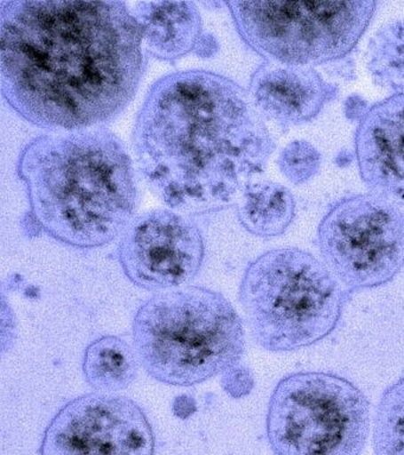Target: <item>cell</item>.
Segmentation results:
<instances>
[{
	"label": "cell",
	"mask_w": 404,
	"mask_h": 455,
	"mask_svg": "<svg viewBox=\"0 0 404 455\" xmlns=\"http://www.w3.org/2000/svg\"><path fill=\"white\" fill-rule=\"evenodd\" d=\"M242 85L214 71L165 75L137 114L138 172L169 209L209 215L236 205L276 145Z\"/></svg>",
	"instance_id": "7a4b0ae2"
},
{
	"label": "cell",
	"mask_w": 404,
	"mask_h": 455,
	"mask_svg": "<svg viewBox=\"0 0 404 455\" xmlns=\"http://www.w3.org/2000/svg\"><path fill=\"white\" fill-rule=\"evenodd\" d=\"M370 430L367 395L335 372L289 373L269 398L265 432L274 455H360Z\"/></svg>",
	"instance_id": "8992f818"
},
{
	"label": "cell",
	"mask_w": 404,
	"mask_h": 455,
	"mask_svg": "<svg viewBox=\"0 0 404 455\" xmlns=\"http://www.w3.org/2000/svg\"><path fill=\"white\" fill-rule=\"evenodd\" d=\"M150 419L137 402L90 393L63 405L44 430L40 455H154Z\"/></svg>",
	"instance_id": "9c48e42d"
},
{
	"label": "cell",
	"mask_w": 404,
	"mask_h": 455,
	"mask_svg": "<svg viewBox=\"0 0 404 455\" xmlns=\"http://www.w3.org/2000/svg\"><path fill=\"white\" fill-rule=\"evenodd\" d=\"M365 60L376 84L392 94H404V18L377 28L368 41Z\"/></svg>",
	"instance_id": "2e32d148"
},
{
	"label": "cell",
	"mask_w": 404,
	"mask_h": 455,
	"mask_svg": "<svg viewBox=\"0 0 404 455\" xmlns=\"http://www.w3.org/2000/svg\"><path fill=\"white\" fill-rule=\"evenodd\" d=\"M237 220L243 229L260 238L285 234L297 215L296 198L285 185L272 180H253L236 203Z\"/></svg>",
	"instance_id": "5bb4252c"
},
{
	"label": "cell",
	"mask_w": 404,
	"mask_h": 455,
	"mask_svg": "<svg viewBox=\"0 0 404 455\" xmlns=\"http://www.w3.org/2000/svg\"><path fill=\"white\" fill-rule=\"evenodd\" d=\"M353 156L372 194L404 205V94L368 107L354 132Z\"/></svg>",
	"instance_id": "8fae6325"
},
{
	"label": "cell",
	"mask_w": 404,
	"mask_h": 455,
	"mask_svg": "<svg viewBox=\"0 0 404 455\" xmlns=\"http://www.w3.org/2000/svg\"><path fill=\"white\" fill-rule=\"evenodd\" d=\"M375 455H404V376L383 391L374 419Z\"/></svg>",
	"instance_id": "e0dca14e"
},
{
	"label": "cell",
	"mask_w": 404,
	"mask_h": 455,
	"mask_svg": "<svg viewBox=\"0 0 404 455\" xmlns=\"http://www.w3.org/2000/svg\"><path fill=\"white\" fill-rule=\"evenodd\" d=\"M132 12L143 30L145 52L155 60L175 63L190 53L210 57L218 52L196 3L139 2Z\"/></svg>",
	"instance_id": "4fadbf2b"
},
{
	"label": "cell",
	"mask_w": 404,
	"mask_h": 455,
	"mask_svg": "<svg viewBox=\"0 0 404 455\" xmlns=\"http://www.w3.org/2000/svg\"><path fill=\"white\" fill-rule=\"evenodd\" d=\"M377 5L374 0L225 2L237 34L264 60L312 68L346 59Z\"/></svg>",
	"instance_id": "52a82bcc"
},
{
	"label": "cell",
	"mask_w": 404,
	"mask_h": 455,
	"mask_svg": "<svg viewBox=\"0 0 404 455\" xmlns=\"http://www.w3.org/2000/svg\"><path fill=\"white\" fill-rule=\"evenodd\" d=\"M322 262L347 293L392 283L404 267V212L368 191L333 203L317 228Z\"/></svg>",
	"instance_id": "ba28073f"
},
{
	"label": "cell",
	"mask_w": 404,
	"mask_h": 455,
	"mask_svg": "<svg viewBox=\"0 0 404 455\" xmlns=\"http://www.w3.org/2000/svg\"><path fill=\"white\" fill-rule=\"evenodd\" d=\"M204 258L200 226L172 209L148 210L134 217L118 245L123 274L148 291L184 287L201 272Z\"/></svg>",
	"instance_id": "30bf717a"
},
{
	"label": "cell",
	"mask_w": 404,
	"mask_h": 455,
	"mask_svg": "<svg viewBox=\"0 0 404 455\" xmlns=\"http://www.w3.org/2000/svg\"><path fill=\"white\" fill-rule=\"evenodd\" d=\"M139 362L136 348L122 337H99L84 350V379L97 393H116L137 379Z\"/></svg>",
	"instance_id": "9a60e30c"
},
{
	"label": "cell",
	"mask_w": 404,
	"mask_h": 455,
	"mask_svg": "<svg viewBox=\"0 0 404 455\" xmlns=\"http://www.w3.org/2000/svg\"><path fill=\"white\" fill-rule=\"evenodd\" d=\"M239 300L251 336L269 352L321 343L337 329L346 290L331 270L297 247L272 249L247 266Z\"/></svg>",
	"instance_id": "5b68a950"
},
{
	"label": "cell",
	"mask_w": 404,
	"mask_h": 455,
	"mask_svg": "<svg viewBox=\"0 0 404 455\" xmlns=\"http://www.w3.org/2000/svg\"><path fill=\"white\" fill-rule=\"evenodd\" d=\"M247 91L265 121L290 127L315 119L339 89L315 68L264 60L251 74Z\"/></svg>",
	"instance_id": "7c38bea8"
},
{
	"label": "cell",
	"mask_w": 404,
	"mask_h": 455,
	"mask_svg": "<svg viewBox=\"0 0 404 455\" xmlns=\"http://www.w3.org/2000/svg\"><path fill=\"white\" fill-rule=\"evenodd\" d=\"M367 102L358 96H351L345 102V116L351 120L360 121L368 109Z\"/></svg>",
	"instance_id": "d6986e66"
},
{
	"label": "cell",
	"mask_w": 404,
	"mask_h": 455,
	"mask_svg": "<svg viewBox=\"0 0 404 455\" xmlns=\"http://www.w3.org/2000/svg\"><path fill=\"white\" fill-rule=\"evenodd\" d=\"M29 236L47 235L76 249L122 237L140 204L139 178L125 144L105 126L37 135L20 149Z\"/></svg>",
	"instance_id": "3957f363"
},
{
	"label": "cell",
	"mask_w": 404,
	"mask_h": 455,
	"mask_svg": "<svg viewBox=\"0 0 404 455\" xmlns=\"http://www.w3.org/2000/svg\"><path fill=\"white\" fill-rule=\"evenodd\" d=\"M278 166L290 183L305 184L321 171V155L310 141L297 139L287 144L279 153Z\"/></svg>",
	"instance_id": "ac0fdd59"
},
{
	"label": "cell",
	"mask_w": 404,
	"mask_h": 455,
	"mask_svg": "<svg viewBox=\"0 0 404 455\" xmlns=\"http://www.w3.org/2000/svg\"><path fill=\"white\" fill-rule=\"evenodd\" d=\"M132 338L148 376L172 387L222 375L240 365L246 351L239 313L225 295L205 287L152 295L134 315Z\"/></svg>",
	"instance_id": "277c9868"
},
{
	"label": "cell",
	"mask_w": 404,
	"mask_h": 455,
	"mask_svg": "<svg viewBox=\"0 0 404 455\" xmlns=\"http://www.w3.org/2000/svg\"><path fill=\"white\" fill-rule=\"evenodd\" d=\"M143 30L123 2H0V89L49 131L102 126L136 96Z\"/></svg>",
	"instance_id": "6da1fadb"
}]
</instances>
